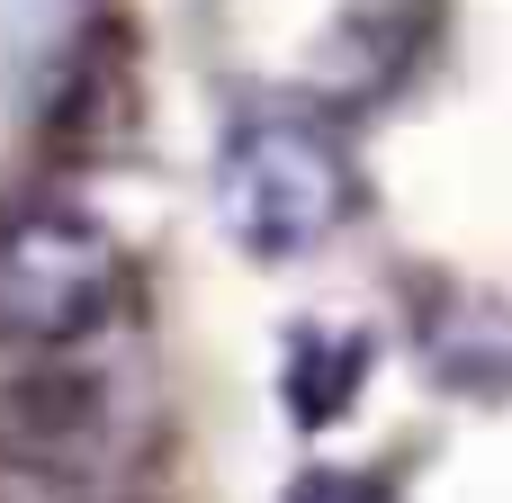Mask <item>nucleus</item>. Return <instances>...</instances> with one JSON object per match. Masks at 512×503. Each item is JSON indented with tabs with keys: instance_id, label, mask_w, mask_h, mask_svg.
Segmentation results:
<instances>
[{
	"instance_id": "1",
	"label": "nucleus",
	"mask_w": 512,
	"mask_h": 503,
	"mask_svg": "<svg viewBox=\"0 0 512 503\" xmlns=\"http://www.w3.org/2000/svg\"><path fill=\"white\" fill-rule=\"evenodd\" d=\"M351 207H360L351 144L306 99H261V108H243L225 126V144H216V216L252 261H297V252L333 243L351 225Z\"/></svg>"
},
{
	"instance_id": "5",
	"label": "nucleus",
	"mask_w": 512,
	"mask_h": 503,
	"mask_svg": "<svg viewBox=\"0 0 512 503\" xmlns=\"http://www.w3.org/2000/svg\"><path fill=\"white\" fill-rule=\"evenodd\" d=\"M360 378H369V333H360V324L306 315V324L288 333V351H279V396H288V414H297L306 432H315V423H342L351 396H360Z\"/></svg>"
},
{
	"instance_id": "6",
	"label": "nucleus",
	"mask_w": 512,
	"mask_h": 503,
	"mask_svg": "<svg viewBox=\"0 0 512 503\" xmlns=\"http://www.w3.org/2000/svg\"><path fill=\"white\" fill-rule=\"evenodd\" d=\"M279 503H396V486L378 468H306Z\"/></svg>"
},
{
	"instance_id": "3",
	"label": "nucleus",
	"mask_w": 512,
	"mask_h": 503,
	"mask_svg": "<svg viewBox=\"0 0 512 503\" xmlns=\"http://www.w3.org/2000/svg\"><path fill=\"white\" fill-rule=\"evenodd\" d=\"M0 432L27 468H90L117 450V378L108 369H45L0 396Z\"/></svg>"
},
{
	"instance_id": "2",
	"label": "nucleus",
	"mask_w": 512,
	"mask_h": 503,
	"mask_svg": "<svg viewBox=\"0 0 512 503\" xmlns=\"http://www.w3.org/2000/svg\"><path fill=\"white\" fill-rule=\"evenodd\" d=\"M117 297H126V252L99 216L54 207V198L0 216V333L9 342L72 351L99 324H117Z\"/></svg>"
},
{
	"instance_id": "4",
	"label": "nucleus",
	"mask_w": 512,
	"mask_h": 503,
	"mask_svg": "<svg viewBox=\"0 0 512 503\" xmlns=\"http://www.w3.org/2000/svg\"><path fill=\"white\" fill-rule=\"evenodd\" d=\"M423 369L459 396H512V315L477 288H441L423 315Z\"/></svg>"
}]
</instances>
